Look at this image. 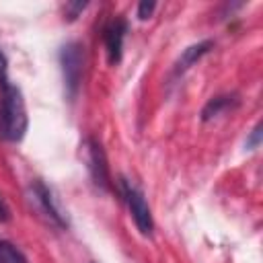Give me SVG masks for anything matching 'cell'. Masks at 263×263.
Here are the masks:
<instances>
[{
	"instance_id": "obj_1",
	"label": "cell",
	"mask_w": 263,
	"mask_h": 263,
	"mask_svg": "<svg viewBox=\"0 0 263 263\" xmlns=\"http://www.w3.org/2000/svg\"><path fill=\"white\" fill-rule=\"evenodd\" d=\"M27 132V109L18 86L2 82L0 99V138L8 142H18Z\"/></svg>"
},
{
	"instance_id": "obj_2",
	"label": "cell",
	"mask_w": 263,
	"mask_h": 263,
	"mask_svg": "<svg viewBox=\"0 0 263 263\" xmlns=\"http://www.w3.org/2000/svg\"><path fill=\"white\" fill-rule=\"evenodd\" d=\"M121 191H123V199L132 212V218L138 226V230L144 234V236H152V230H154V220H152V212H150V205L144 197V193L140 191L138 185H134L132 181L123 179L121 181Z\"/></svg>"
},
{
	"instance_id": "obj_3",
	"label": "cell",
	"mask_w": 263,
	"mask_h": 263,
	"mask_svg": "<svg viewBox=\"0 0 263 263\" xmlns=\"http://www.w3.org/2000/svg\"><path fill=\"white\" fill-rule=\"evenodd\" d=\"M60 64L64 72V84L68 88V95L74 97L80 84L82 76V45L76 41H70L60 51Z\"/></svg>"
},
{
	"instance_id": "obj_4",
	"label": "cell",
	"mask_w": 263,
	"mask_h": 263,
	"mask_svg": "<svg viewBox=\"0 0 263 263\" xmlns=\"http://www.w3.org/2000/svg\"><path fill=\"white\" fill-rule=\"evenodd\" d=\"M84 162L88 166V173L95 181L97 187L101 189H107L109 187V166H107V158H105V152H103V146L88 138L84 142Z\"/></svg>"
},
{
	"instance_id": "obj_5",
	"label": "cell",
	"mask_w": 263,
	"mask_h": 263,
	"mask_svg": "<svg viewBox=\"0 0 263 263\" xmlns=\"http://www.w3.org/2000/svg\"><path fill=\"white\" fill-rule=\"evenodd\" d=\"M123 37H125V21L115 18L105 27V49L109 64H117L121 60Z\"/></svg>"
},
{
	"instance_id": "obj_6",
	"label": "cell",
	"mask_w": 263,
	"mask_h": 263,
	"mask_svg": "<svg viewBox=\"0 0 263 263\" xmlns=\"http://www.w3.org/2000/svg\"><path fill=\"white\" fill-rule=\"evenodd\" d=\"M33 195H35V199L39 201V205H41V210H43V214H45L47 218H51L58 226H66V218L60 214L58 205L53 203L51 191H49L41 181H37V183H35V187H33Z\"/></svg>"
},
{
	"instance_id": "obj_7",
	"label": "cell",
	"mask_w": 263,
	"mask_h": 263,
	"mask_svg": "<svg viewBox=\"0 0 263 263\" xmlns=\"http://www.w3.org/2000/svg\"><path fill=\"white\" fill-rule=\"evenodd\" d=\"M210 47H212V41H201V43L189 45V47L181 53V58H179V62H177V66H175V72H185V70H187L189 66H193L203 53H208Z\"/></svg>"
},
{
	"instance_id": "obj_8",
	"label": "cell",
	"mask_w": 263,
	"mask_h": 263,
	"mask_svg": "<svg viewBox=\"0 0 263 263\" xmlns=\"http://www.w3.org/2000/svg\"><path fill=\"white\" fill-rule=\"evenodd\" d=\"M232 97H228V95H224V97H216V99H212L205 107H203V111H201V117L203 119H212V117H216V115H220L222 111H226L230 105H232Z\"/></svg>"
},
{
	"instance_id": "obj_9",
	"label": "cell",
	"mask_w": 263,
	"mask_h": 263,
	"mask_svg": "<svg viewBox=\"0 0 263 263\" xmlns=\"http://www.w3.org/2000/svg\"><path fill=\"white\" fill-rule=\"evenodd\" d=\"M0 263H27V259L12 242L0 240Z\"/></svg>"
},
{
	"instance_id": "obj_10",
	"label": "cell",
	"mask_w": 263,
	"mask_h": 263,
	"mask_svg": "<svg viewBox=\"0 0 263 263\" xmlns=\"http://www.w3.org/2000/svg\"><path fill=\"white\" fill-rule=\"evenodd\" d=\"M154 2H140L138 4V16L142 18V21H146L150 14H152V10H154Z\"/></svg>"
},
{
	"instance_id": "obj_11",
	"label": "cell",
	"mask_w": 263,
	"mask_h": 263,
	"mask_svg": "<svg viewBox=\"0 0 263 263\" xmlns=\"http://www.w3.org/2000/svg\"><path fill=\"white\" fill-rule=\"evenodd\" d=\"M259 138H261V127L257 125V127L253 129V134H251V138H249V142H247V146H249V148H255V146L259 144Z\"/></svg>"
},
{
	"instance_id": "obj_12",
	"label": "cell",
	"mask_w": 263,
	"mask_h": 263,
	"mask_svg": "<svg viewBox=\"0 0 263 263\" xmlns=\"http://www.w3.org/2000/svg\"><path fill=\"white\" fill-rule=\"evenodd\" d=\"M0 82H6V58L0 51Z\"/></svg>"
},
{
	"instance_id": "obj_13",
	"label": "cell",
	"mask_w": 263,
	"mask_h": 263,
	"mask_svg": "<svg viewBox=\"0 0 263 263\" xmlns=\"http://www.w3.org/2000/svg\"><path fill=\"white\" fill-rule=\"evenodd\" d=\"M0 220H8V210H6L2 199H0Z\"/></svg>"
}]
</instances>
